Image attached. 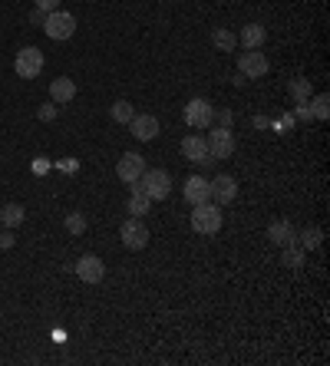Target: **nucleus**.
Here are the masks:
<instances>
[{"label":"nucleus","mask_w":330,"mask_h":366,"mask_svg":"<svg viewBox=\"0 0 330 366\" xmlns=\"http://www.w3.org/2000/svg\"><path fill=\"white\" fill-rule=\"evenodd\" d=\"M129 192H142V195H149L152 201H162L168 199V192H172V175L165 172V168H146L133 185H129Z\"/></svg>","instance_id":"1"},{"label":"nucleus","mask_w":330,"mask_h":366,"mask_svg":"<svg viewBox=\"0 0 330 366\" xmlns=\"http://www.w3.org/2000/svg\"><path fill=\"white\" fill-rule=\"evenodd\" d=\"M222 208L215 201H202V205H192V231L195 234H218L222 231Z\"/></svg>","instance_id":"2"},{"label":"nucleus","mask_w":330,"mask_h":366,"mask_svg":"<svg viewBox=\"0 0 330 366\" xmlns=\"http://www.w3.org/2000/svg\"><path fill=\"white\" fill-rule=\"evenodd\" d=\"M205 145H208L211 162L228 159V155L235 152V132L228 125H215V129H208V136H205Z\"/></svg>","instance_id":"3"},{"label":"nucleus","mask_w":330,"mask_h":366,"mask_svg":"<svg viewBox=\"0 0 330 366\" xmlns=\"http://www.w3.org/2000/svg\"><path fill=\"white\" fill-rule=\"evenodd\" d=\"M43 30L50 40H70L76 33V17L73 14H66V10H53V14H46L43 20Z\"/></svg>","instance_id":"4"},{"label":"nucleus","mask_w":330,"mask_h":366,"mask_svg":"<svg viewBox=\"0 0 330 366\" xmlns=\"http://www.w3.org/2000/svg\"><path fill=\"white\" fill-rule=\"evenodd\" d=\"M14 70L20 79H37L43 73V53L37 50V46H23L20 53H17L14 60Z\"/></svg>","instance_id":"5"},{"label":"nucleus","mask_w":330,"mask_h":366,"mask_svg":"<svg viewBox=\"0 0 330 366\" xmlns=\"http://www.w3.org/2000/svg\"><path fill=\"white\" fill-rule=\"evenodd\" d=\"M119 238L122 244L129 247V251H142L146 244H149V228H146V221L142 218H129V221H122V228H119Z\"/></svg>","instance_id":"6"},{"label":"nucleus","mask_w":330,"mask_h":366,"mask_svg":"<svg viewBox=\"0 0 330 366\" xmlns=\"http://www.w3.org/2000/svg\"><path fill=\"white\" fill-rule=\"evenodd\" d=\"M185 122H188L192 129H211V122H215V106H211L208 99H192V103L185 106Z\"/></svg>","instance_id":"7"},{"label":"nucleus","mask_w":330,"mask_h":366,"mask_svg":"<svg viewBox=\"0 0 330 366\" xmlns=\"http://www.w3.org/2000/svg\"><path fill=\"white\" fill-rule=\"evenodd\" d=\"M238 73L244 79H261L268 73V57L261 53V50H248V53H241L238 57Z\"/></svg>","instance_id":"8"},{"label":"nucleus","mask_w":330,"mask_h":366,"mask_svg":"<svg viewBox=\"0 0 330 366\" xmlns=\"http://www.w3.org/2000/svg\"><path fill=\"white\" fill-rule=\"evenodd\" d=\"M211 201L218 205V208H225L231 201L238 199V182L231 179V175H218V179H211Z\"/></svg>","instance_id":"9"},{"label":"nucleus","mask_w":330,"mask_h":366,"mask_svg":"<svg viewBox=\"0 0 330 366\" xmlns=\"http://www.w3.org/2000/svg\"><path fill=\"white\" fill-rule=\"evenodd\" d=\"M142 172H146V159L139 152H126L119 162H116V175H119V182H126V185H133Z\"/></svg>","instance_id":"10"},{"label":"nucleus","mask_w":330,"mask_h":366,"mask_svg":"<svg viewBox=\"0 0 330 366\" xmlns=\"http://www.w3.org/2000/svg\"><path fill=\"white\" fill-rule=\"evenodd\" d=\"M76 277L86 281V284H99L106 277V264L96 254H83V258L76 261Z\"/></svg>","instance_id":"11"},{"label":"nucleus","mask_w":330,"mask_h":366,"mask_svg":"<svg viewBox=\"0 0 330 366\" xmlns=\"http://www.w3.org/2000/svg\"><path fill=\"white\" fill-rule=\"evenodd\" d=\"M129 132H133L139 142H152V139L159 136V119L149 116V112H135L133 122H129Z\"/></svg>","instance_id":"12"},{"label":"nucleus","mask_w":330,"mask_h":366,"mask_svg":"<svg viewBox=\"0 0 330 366\" xmlns=\"http://www.w3.org/2000/svg\"><path fill=\"white\" fill-rule=\"evenodd\" d=\"M182 155L195 165H208L211 155H208V145H205V136H185L182 139Z\"/></svg>","instance_id":"13"},{"label":"nucleus","mask_w":330,"mask_h":366,"mask_svg":"<svg viewBox=\"0 0 330 366\" xmlns=\"http://www.w3.org/2000/svg\"><path fill=\"white\" fill-rule=\"evenodd\" d=\"M182 195L188 205H202V201H211V185L202 179V175H192V179H185V188H182Z\"/></svg>","instance_id":"14"},{"label":"nucleus","mask_w":330,"mask_h":366,"mask_svg":"<svg viewBox=\"0 0 330 366\" xmlns=\"http://www.w3.org/2000/svg\"><path fill=\"white\" fill-rule=\"evenodd\" d=\"M73 96H76V83L70 77H57L50 83V99L53 103H73Z\"/></svg>","instance_id":"15"},{"label":"nucleus","mask_w":330,"mask_h":366,"mask_svg":"<svg viewBox=\"0 0 330 366\" xmlns=\"http://www.w3.org/2000/svg\"><path fill=\"white\" fill-rule=\"evenodd\" d=\"M264 40H268V30H264L261 23H248L238 37V43H244V50H261Z\"/></svg>","instance_id":"16"},{"label":"nucleus","mask_w":330,"mask_h":366,"mask_svg":"<svg viewBox=\"0 0 330 366\" xmlns=\"http://www.w3.org/2000/svg\"><path fill=\"white\" fill-rule=\"evenodd\" d=\"M268 238L278 244V247H284V244L298 241V231H294V225H291V221H274V225L268 228Z\"/></svg>","instance_id":"17"},{"label":"nucleus","mask_w":330,"mask_h":366,"mask_svg":"<svg viewBox=\"0 0 330 366\" xmlns=\"http://www.w3.org/2000/svg\"><path fill=\"white\" fill-rule=\"evenodd\" d=\"M211 46L222 50V53H231V50L238 46V37L231 30H225V27H218V30H211Z\"/></svg>","instance_id":"18"},{"label":"nucleus","mask_w":330,"mask_h":366,"mask_svg":"<svg viewBox=\"0 0 330 366\" xmlns=\"http://www.w3.org/2000/svg\"><path fill=\"white\" fill-rule=\"evenodd\" d=\"M20 221H23V208L20 205H3L0 208V225L3 228H17Z\"/></svg>","instance_id":"19"},{"label":"nucleus","mask_w":330,"mask_h":366,"mask_svg":"<svg viewBox=\"0 0 330 366\" xmlns=\"http://www.w3.org/2000/svg\"><path fill=\"white\" fill-rule=\"evenodd\" d=\"M109 116H113L116 122H122V125H129V122H133V116H135V109H133V103L116 99V103H113V109H109Z\"/></svg>","instance_id":"20"},{"label":"nucleus","mask_w":330,"mask_h":366,"mask_svg":"<svg viewBox=\"0 0 330 366\" xmlns=\"http://www.w3.org/2000/svg\"><path fill=\"white\" fill-rule=\"evenodd\" d=\"M126 212H133L135 218H142V214L152 212V199L149 195H142V192H133V199H129V208Z\"/></svg>","instance_id":"21"},{"label":"nucleus","mask_w":330,"mask_h":366,"mask_svg":"<svg viewBox=\"0 0 330 366\" xmlns=\"http://www.w3.org/2000/svg\"><path fill=\"white\" fill-rule=\"evenodd\" d=\"M291 96H294V103H307L311 99V79H291Z\"/></svg>","instance_id":"22"},{"label":"nucleus","mask_w":330,"mask_h":366,"mask_svg":"<svg viewBox=\"0 0 330 366\" xmlns=\"http://www.w3.org/2000/svg\"><path fill=\"white\" fill-rule=\"evenodd\" d=\"M63 225H66V231H70L73 238H79V234L86 231V214H83V212H70V214H66V221H63Z\"/></svg>","instance_id":"23"},{"label":"nucleus","mask_w":330,"mask_h":366,"mask_svg":"<svg viewBox=\"0 0 330 366\" xmlns=\"http://www.w3.org/2000/svg\"><path fill=\"white\" fill-rule=\"evenodd\" d=\"M281 261H284L287 267H300V264H304V247H298L294 241L284 244V254H281Z\"/></svg>","instance_id":"24"},{"label":"nucleus","mask_w":330,"mask_h":366,"mask_svg":"<svg viewBox=\"0 0 330 366\" xmlns=\"http://www.w3.org/2000/svg\"><path fill=\"white\" fill-rule=\"evenodd\" d=\"M311 112H314V119H327L330 116V99H327V92H320L314 99V106H311Z\"/></svg>","instance_id":"25"},{"label":"nucleus","mask_w":330,"mask_h":366,"mask_svg":"<svg viewBox=\"0 0 330 366\" xmlns=\"http://www.w3.org/2000/svg\"><path fill=\"white\" fill-rule=\"evenodd\" d=\"M320 238H324L320 228H307L304 234H300V244H304V247H320Z\"/></svg>","instance_id":"26"},{"label":"nucleus","mask_w":330,"mask_h":366,"mask_svg":"<svg viewBox=\"0 0 330 366\" xmlns=\"http://www.w3.org/2000/svg\"><path fill=\"white\" fill-rule=\"evenodd\" d=\"M37 119H40V122H53V119H57V106H46V103H43V106L37 109Z\"/></svg>","instance_id":"27"},{"label":"nucleus","mask_w":330,"mask_h":366,"mask_svg":"<svg viewBox=\"0 0 330 366\" xmlns=\"http://www.w3.org/2000/svg\"><path fill=\"white\" fill-rule=\"evenodd\" d=\"M37 10H43V14H53V10H60V0H37Z\"/></svg>","instance_id":"28"},{"label":"nucleus","mask_w":330,"mask_h":366,"mask_svg":"<svg viewBox=\"0 0 330 366\" xmlns=\"http://www.w3.org/2000/svg\"><path fill=\"white\" fill-rule=\"evenodd\" d=\"M298 119H314V112H311V103H300V106H298Z\"/></svg>","instance_id":"29"},{"label":"nucleus","mask_w":330,"mask_h":366,"mask_svg":"<svg viewBox=\"0 0 330 366\" xmlns=\"http://www.w3.org/2000/svg\"><path fill=\"white\" fill-rule=\"evenodd\" d=\"M218 122H222V125H228V129H231V122H235V116H231V112H218Z\"/></svg>","instance_id":"30"},{"label":"nucleus","mask_w":330,"mask_h":366,"mask_svg":"<svg viewBox=\"0 0 330 366\" xmlns=\"http://www.w3.org/2000/svg\"><path fill=\"white\" fill-rule=\"evenodd\" d=\"M14 244V234H0V247H10Z\"/></svg>","instance_id":"31"},{"label":"nucleus","mask_w":330,"mask_h":366,"mask_svg":"<svg viewBox=\"0 0 330 366\" xmlns=\"http://www.w3.org/2000/svg\"><path fill=\"white\" fill-rule=\"evenodd\" d=\"M0 228H3V225H0Z\"/></svg>","instance_id":"32"}]
</instances>
